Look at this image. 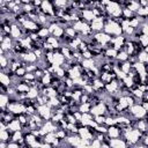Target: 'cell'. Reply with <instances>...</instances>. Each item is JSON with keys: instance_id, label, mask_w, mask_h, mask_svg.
<instances>
[{"instance_id": "4fadbf2b", "label": "cell", "mask_w": 148, "mask_h": 148, "mask_svg": "<svg viewBox=\"0 0 148 148\" xmlns=\"http://www.w3.org/2000/svg\"><path fill=\"white\" fill-rule=\"evenodd\" d=\"M81 65H82V67L84 69H92L96 66V62H95L94 59H83Z\"/></svg>"}, {"instance_id": "d6a6232c", "label": "cell", "mask_w": 148, "mask_h": 148, "mask_svg": "<svg viewBox=\"0 0 148 148\" xmlns=\"http://www.w3.org/2000/svg\"><path fill=\"white\" fill-rule=\"evenodd\" d=\"M145 135H146V136H147V138H148V130H147V132H146V133H145Z\"/></svg>"}, {"instance_id": "9c48e42d", "label": "cell", "mask_w": 148, "mask_h": 148, "mask_svg": "<svg viewBox=\"0 0 148 148\" xmlns=\"http://www.w3.org/2000/svg\"><path fill=\"white\" fill-rule=\"evenodd\" d=\"M0 83L3 84V86H6V87H10L12 86V79H10V76L8 74L1 72L0 73Z\"/></svg>"}, {"instance_id": "30bf717a", "label": "cell", "mask_w": 148, "mask_h": 148, "mask_svg": "<svg viewBox=\"0 0 148 148\" xmlns=\"http://www.w3.org/2000/svg\"><path fill=\"white\" fill-rule=\"evenodd\" d=\"M126 8H128L132 13H134V14H136V12L141 8L140 7V3H139V1H134V0H128V3H127V7Z\"/></svg>"}, {"instance_id": "cb8c5ba5", "label": "cell", "mask_w": 148, "mask_h": 148, "mask_svg": "<svg viewBox=\"0 0 148 148\" xmlns=\"http://www.w3.org/2000/svg\"><path fill=\"white\" fill-rule=\"evenodd\" d=\"M105 118H106V116L99 114V116H96L94 118V120L97 123V125H105Z\"/></svg>"}, {"instance_id": "4316f807", "label": "cell", "mask_w": 148, "mask_h": 148, "mask_svg": "<svg viewBox=\"0 0 148 148\" xmlns=\"http://www.w3.org/2000/svg\"><path fill=\"white\" fill-rule=\"evenodd\" d=\"M82 58H83V59H92V53H91V51H89V50L84 51V52L82 53Z\"/></svg>"}, {"instance_id": "5b68a950", "label": "cell", "mask_w": 148, "mask_h": 148, "mask_svg": "<svg viewBox=\"0 0 148 148\" xmlns=\"http://www.w3.org/2000/svg\"><path fill=\"white\" fill-rule=\"evenodd\" d=\"M7 131L10 132V133H14V132H17V131H22V125H21V123L18 121V119L16 117L8 124Z\"/></svg>"}, {"instance_id": "4dcf8cb0", "label": "cell", "mask_w": 148, "mask_h": 148, "mask_svg": "<svg viewBox=\"0 0 148 148\" xmlns=\"http://www.w3.org/2000/svg\"><path fill=\"white\" fill-rule=\"evenodd\" d=\"M7 147H8V142H3V141L0 142V148H7Z\"/></svg>"}, {"instance_id": "ac0fdd59", "label": "cell", "mask_w": 148, "mask_h": 148, "mask_svg": "<svg viewBox=\"0 0 148 148\" xmlns=\"http://www.w3.org/2000/svg\"><path fill=\"white\" fill-rule=\"evenodd\" d=\"M119 68L120 71H123L125 74H128L132 69V65L128 62V61H125V62H120L119 61Z\"/></svg>"}, {"instance_id": "7402d4cb", "label": "cell", "mask_w": 148, "mask_h": 148, "mask_svg": "<svg viewBox=\"0 0 148 148\" xmlns=\"http://www.w3.org/2000/svg\"><path fill=\"white\" fill-rule=\"evenodd\" d=\"M53 3V7L54 8H65L68 3V1L66 0H56V1H52Z\"/></svg>"}, {"instance_id": "6da1fadb", "label": "cell", "mask_w": 148, "mask_h": 148, "mask_svg": "<svg viewBox=\"0 0 148 148\" xmlns=\"http://www.w3.org/2000/svg\"><path fill=\"white\" fill-rule=\"evenodd\" d=\"M130 111H131L132 116H133L136 120L146 118V114H147V111L141 106L140 103H136V104H134L133 106H131V108H130Z\"/></svg>"}, {"instance_id": "83f0119b", "label": "cell", "mask_w": 148, "mask_h": 148, "mask_svg": "<svg viewBox=\"0 0 148 148\" xmlns=\"http://www.w3.org/2000/svg\"><path fill=\"white\" fill-rule=\"evenodd\" d=\"M73 116H74V118L76 119V121H81V119H82V113H81L80 111H75V112L73 113Z\"/></svg>"}, {"instance_id": "484cf974", "label": "cell", "mask_w": 148, "mask_h": 148, "mask_svg": "<svg viewBox=\"0 0 148 148\" xmlns=\"http://www.w3.org/2000/svg\"><path fill=\"white\" fill-rule=\"evenodd\" d=\"M139 43L143 46V47H146V46H148V36H145V35H141L140 37H139Z\"/></svg>"}, {"instance_id": "7c38bea8", "label": "cell", "mask_w": 148, "mask_h": 148, "mask_svg": "<svg viewBox=\"0 0 148 148\" xmlns=\"http://www.w3.org/2000/svg\"><path fill=\"white\" fill-rule=\"evenodd\" d=\"M9 104V96L7 94H0V108L1 110H6Z\"/></svg>"}, {"instance_id": "ba28073f", "label": "cell", "mask_w": 148, "mask_h": 148, "mask_svg": "<svg viewBox=\"0 0 148 148\" xmlns=\"http://www.w3.org/2000/svg\"><path fill=\"white\" fill-rule=\"evenodd\" d=\"M15 88H16V91H17V92H21V94H27V92L30 90L29 84H27L23 80H21V82L17 83V84L15 86Z\"/></svg>"}, {"instance_id": "ffe728a7", "label": "cell", "mask_w": 148, "mask_h": 148, "mask_svg": "<svg viewBox=\"0 0 148 148\" xmlns=\"http://www.w3.org/2000/svg\"><path fill=\"white\" fill-rule=\"evenodd\" d=\"M56 139H57V136H56V132L47 133V134L44 136V141H45L46 143H50V145H52V142H53Z\"/></svg>"}, {"instance_id": "8fae6325", "label": "cell", "mask_w": 148, "mask_h": 148, "mask_svg": "<svg viewBox=\"0 0 148 148\" xmlns=\"http://www.w3.org/2000/svg\"><path fill=\"white\" fill-rule=\"evenodd\" d=\"M65 62H66V59H65V57L60 53V51H59V50H58V51H54V62H53V64H57V65H59V66H62Z\"/></svg>"}, {"instance_id": "52a82bcc", "label": "cell", "mask_w": 148, "mask_h": 148, "mask_svg": "<svg viewBox=\"0 0 148 148\" xmlns=\"http://www.w3.org/2000/svg\"><path fill=\"white\" fill-rule=\"evenodd\" d=\"M135 128H138L141 133H146L147 130H148V119L147 118H143V119H139L136 121V125H135Z\"/></svg>"}, {"instance_id": "9a60e30c", "label": "cell", "mask_w": 148, "mask_h": 148, "mask_svg": "<svg viewBox=\"0 0 148 148\" xmlns=\"http://www.w3.org/2000/svg\"><path fill=\"white\" fill-rule=\"evenodd\" d=\"M39 95H40V92L37 88H30V90L27 92V97L30 99H37V97Z\"/></svg>"}, {"instance_id": "5bb4252c", "label": "cell", "mask_w": 148, "mask_h": 148, "mask_svg": "<svg viewBox=\"0 0 148 148\" xmlns=\"http://www.w3.org/2000/svg\"><path fill=\"white\" fill-rule=\"evenodd\" d=\"M128 53L125 51V50H120V51H118V54H117V60L118 61H120V62H125V61H127L128 60Z\"/></svg>"}, {"instance_id": "3957f363", "label": "cell", "mask_w": 148, "mask_h": 148, "mask_svg": "<svg viewBox=\"0 0 148 148\" xmlns=\"http://www.w3.org/2000/svg\"><path fill=\"white\" fill-rule=\"evenodd\" d=\"M10 37L17 42L18 39H21L22 37V30H21V25L17 24V23H13L10 25Z\"/></svg>"}, {"instance_id": "7a4b0ae2", "label": "cell", "mask_w": 148, "mask_h": 148, "mask_svg": "<svg viewBox=\"0 0 148 148\" xmlns=\"http://www.w3.org/2000/svg\"><path fill=\"white\" fill-rule=\"evenodd\" d=\"M106 135H108V138H109L110 140H111V139H119V138L123 136V134H121V130H120L117 125H113V126L108 127Z\"/></svg>"}, {"instance_id": "f1b7e54d", "label": "cell", "mask_w": 148, "mask_h": 148, "mask_svg": "<svg viewBox=\"0 0 148 148\" xmlns=\"http://www.w3.org/2000/svg\"><path fill=\"white\" fill-rule=\"evenodd\" d=\"M7 148H21V146H20L17 142L10 141V142H8V147H7Z\"/></svg>"}, {"instance_id": "1f68e13d", "label": "cell", "mask_w": 148, "mask_h": 148, "mask_svg": "<svg viewBox=\"0 0 148 148\" xmlns=\"http://www.w3.org/2000/svg\"><path fill=\"white\" fill-rule=\"evenodd\" d=\"M135 148H148V147L145 146V145H142V143H136L135 145Z\"/></svg>"}, {"instance_id": "e0dca14e", "label": "cell", "mask_w": 148, "mask_h": 148, "mask_svg": "<svg viewBox=\"0 0 148 148\" xmlns=\"http://www.w3.org/2000/svg\"><path fill=\"white\" fill-rule=\"evenodd\" d=\"M51 36H53V37H56V38H58L59 40L65 36V28H62V27H58L54 31H53V34L51 35Z\"/></svg>"}, {"instance_id": "d6986e66", "label": "cell", "mask_w": 148, "mask_h": 148, "mask_svg": "<svg viewBox=\"0 0 148 148\" xmlns=\"http://www.w3.org/2000/svg\"><path fill=\"white\" fill-rule=\"evenodd\" d=\"M136 58H138V61H139V62H141V64H143V65H148V53H147L146 51L140 52Z\"/></svg>"}, {"instance_id": "8992f818", "label": "cell", "mask_w": 148, "mask_h": 148, "mask_svg": "<svg viewBox=\"0 0 148 148\" xmlns=\"http://www.w3.org/2000/svg\"><path fill=\"white\" fill-rule=\"evenodd\" d=\"M110 146H111V148H127V145H126L124 138L111 139L110 140Z\"/></svg>"}, {"instance_id": "d4e9b609", "label": "cell", "mask_w": 148, "mask_h": 148, "mask_svg": "<svg viewBox=\"0 0 148 148\" xmlns=\"http://www.w3.org/2000/svg\"><path fill=\"white\" fill-rule=\"evenodd\" d=\"M117 124V121H116V118H113V117H110V116H106V118H105V125L108 126V127H110V126H113V125H116Z\"/></svg>"}, {"instance_id": "f546056e", "label": "cell", "mask_w": 148, "mask_h": 148, "mask_svg": "<svg viewBox=\"0 0 148 148\" xmlns=\"http://www.w3.org/2000/svg\"><path fill=\"white\" fill-rule=\"evenodd\" d=\"M140 104H141V106H142V108L148 112V102H141Z\"/></svg>"}, {"instance_id": "603a6c76", "label": "cell", "mask_w": 148, "mask_h": 148, "mask_svg": "<svg viewBox=\"0 0 148 148\" xmlns=\"http://www.w3.org/2000/svg\"><path fill=\"white\" fill-rule=\"evenodd\" d=\"M15 74H16V76H17V77L23 79V77H24V75L27 74V68H25V67L20 66V67H18V68L15 71Z\"/></svg>"}, {"instance_id": "44dd1931", "label": "cell", "mask_w": 148, "mask_h": 148, "mask_svg": "<svg viewBox=\"0 0 148 148\" xmlns=\"http://www.w3.org/2000/svg\"><path fill=\"white\" fill-rule=\"evenodd\" d=\"M90 109H91V104L90 103H84V104H80L79 111L81 113H89L90 112Z\"/></svg>"}, {"instance_id": "277c9868", "label": "cell", "mask_w": 148, "mask_h": 148, "mask_svg": "<svg viewBox=\"0 0 148 148\" xmlns=\"http://www.w3.org/2000/svg\"><path fill=\"white\" fill-rule=\"evenodd\" d=\"M81 17H82V21H84V22L90 24L94 21L95 15H94V13H92V10L90 8H86L83 10H81Z\"/></svg>"}, {"instance_id": "2e32d148", "label": "cell", "mask_w": 148, "mask_h": 148, "mask_svg": "<svg viewBox=\"0 0 148 148\" xmlns=\"http://www.w3.org/2000/svg\"><path fill=\"white\" fill-rule=\"evenodd\" d=\"M37 35L39 36V38H42V39H46V38L50 36V31H49L47 27H42V28L37 31Z\"/></svg>"}]
</instances>
